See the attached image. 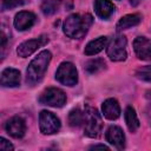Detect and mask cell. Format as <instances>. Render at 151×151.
I'll list each match as a JSON object with an SVG mask.
<instances>
[{
	"instance_id": "obj_23",
	"label": "cell",
	"mask_w": 151,
	"mask_h": 151,
	"mask_svg": "<svg viewBox=\"0 0 151 151\" xmlns=\"http://www.w3.org/2000/svg\"><path fill=\"white\" fill-rule=\"evenodd\" d=\"M25 2H26V0H2L1 8H2V11L12 9V8H15V7L24 5Z\"/></svg>"
},
{
	"instance_id": "obj_26",
	"label": "cell",
	"mask_w": 151,
	"mask_h": 151,
	"mask_svg": "<svg viewBox=\"0 0 151 151\" xmlns=\"http://www.w3.org/2000/svg\"><path fill=\"white\" fill-rule=\"evenodd\" d=\"M142 0H129V2L132 5V6H137Z\"/></svg>"
},
{
	"instance_id": "obj_18",
	"label": "cell",
	"mask_w": 151,
	"mask_h": 151,
	"mask_svg": "<svg viewBox=\"0 0 151 151\" xmlns=\"http://www.w3.org/2000/svg\"><path fill=\"white\" fill-rule=\"evenodd\" d=\"M124 118H125V123L127 125V129L131 132H136L139 127V120H138L137 113H136V111L132 106H127L125 109Z\"/></svg>"
},
{
	"instance_id": "obj_1",
	"label": "cell",
	"mask_w": 151,
	"mask_h": 151,
	"mask_svg": "<svg viewBox=\"0 0 151 151\" xmlns=\"http://www.w3.org/2000/svg\"><path fill=\"white\" fill-rule=\"evenodd\" d=\"M93 22V18L90 13L78 14L73 13L66 18L64 21L63 31L65 35L72 39H81L88 31Z\"/></svg>"
},
{
	"instance_id": "obj_12",
	"label": "cell",
	"mask_w": 151,
	"mask_h": 151,
	"mask_svg": "<svg viewBox=\"0 0 151 151\" xmlns=\"http://www.w3.org/2000/svg\"><path fill=\"white\" fill-rule=\"evenodd\" d=\"M35 22V15L32 12L21 11L14 17V27L18 31H26L29 29Z\"/></svg>"
},
{
	"instance_id": "obj_6",
	"label": "cell",
	"mask_w": 151,
	"mask_h": 151,
	"mask_svg": "<svg viewBox=\"0 0 151 151\" xmlns=\"http://www.w3.org/2000/svg\"><path fill=\"white\" fill-rule=\"evenodd\" d=\"M39 101L42 105L52 107H63L66 103V94L58 87H47L39 97Z\"/></svg>"
},
{
	"instance_id": "obj_17",
	"label": "cell",
	"mask_w": 151,
	"mask_h": 151,
	"mask_svg": "<svg viewBox=\"0 0 151 151\" xmlns=\"http://www.w3.org/2000/svg\"><path fill=\"white\" fill-rule=\"evenodd\" d=\"M142 17L137 13L134 14H126L123 18H120V20L117 22V29L122 31V29H127L132 26H136L140 22Z\"/></svg>"
},
{
	"instance_id": "obj_9",
	"label": "cell",
	"mask_w": 151,
	"mask_h": 151,
	"mask_svg": "<svg viewBox=\"0 0 151 151\" xmlns=\"http://www.w3.org/2000/svg\"><path fill=\"white\" fill-rule=\"evenodd\" d=\"M5 129L6 132L13 138H22L26 132V124L21 117L14 116L6 122Z\"/></svg>"
},
{
	"instance_id": "obj_8",
	"label": "cell",
	"mask_w": 151,
	"mask_h": 151,
	"mask_svg": "<svg viewBox=\"0 0 151 151\" xmlns=\"http://www.w3.org/2000/svg\"><path fill=\"white\" fill-rule=\"evenodd\" d=\"M48 41V38L46 35H41L39 38H35V39H29V40H26L24 42H21L18 48H17V53L19 57L21 58H27L29 57L32 53H34L39 47L44 46L46 42Z\"/></svg>"
},
{
	"instance_id": "obj_2",
	"label": "cell",
	"mask_w": 151,
	"mask_h": 151,
	"mask_svg": "<svg viewBox=\"0 0 151 151\" xmlns=\"http://www.w3.org/2000/svg\"><path fill=\"white\" fill-rule=\"evenodd\" d=\"M51 58H52L51 52L47 50H44L29 63L27 71H26L27 84L35 85L37 83H39L44 78L45 72L47 70V66L51 61Z\"/></svg>"
},
{
	"instance_id": "obj_21",
	"label": "cell",
	"mask_w": 151,
	"mask_h": 151,
	"mask_svg": "<svg viewBox=\"0 0 151 151\" xmlns=\"http://www.w3.org/2000/svg\"><path fill=\"white\" fill-rule=\"evenodd\" d=\"M61 0H46L44 1V4L41 5V11L45 15H51L53 13H55L59 8Z\"/></svg>"
},
{
	"instance_id": "obj_19",
	"label": "cell",
	"mask_w": 151,
	"mask_h": 151,
	"mask_svg": "<svg viewBox=\"0 0 151 151\" xmlns=\"http://www.w3.org/2000/svg\"><path fill=\"white\" fill-rule=\"evenodd\" d=\"M106 68V63L104 59L101 58H96V59H91L86 63L85 65V71L88 74H96L101 72L103 70Z\"/></svg>"
},
{
	"instance_id": "obj_25",
	"label": "cell",
	"mask_w": 151,
	"mask_h": 151,
	"mask_svg": "<svg viewBox=\"0 0 151 151\" xmlns=\"http://www.w3.org/2000/svg\"><path fill=\"white\" fill-rule=\"evenodd\" d=\"M90 149H104V150H109V147L104 144H97V145H92L90 146Z\"/></svg>"
},
{
	"instance_id": "obj_11",
	"label": "cell",
	"mask_w": 151,
	"mask_h": 151,
	"mask_svg": "<svg viewBox=\"0 0 151 151\" xmlns=\"http://www.w3.org/2000/svg\"><path fill=\"white\" fill-rule=\"evenodd\" d=\"M136 55L142 60H151V41L145 37H137L133 41Z\"/></svg>"
},
{
	"instance_id": "obj_20",
	"label": "cell",
	"mask_w": 151,
	"mask_h": 151,
	"mask_svg": "<svg viewBox=\"0 0 151 151\" xmlns=\"http://www.w3.org/2000/svg\"><path fill=\"white\" fill-rule=\"evenodd\" d=\"M85 119V112H83L80 109H73L68 113V123L72 127H78L84 124Z\"/></svg>"
},
{
	"instance_id": "obj_24",
	"label": "cell",
	"mask_w": 151,
	"mask_h": 151,
	"mask_svg": "<svg viewBox=\"0 0 151 151\" xmlns=\"http://www.w3.org/2000/svg\"><path fill=\"white\" fill-rule=\"evenodd\" d=\"M0 149L4 150V151H9V150H13L14 146H13L7 139H5L4 137H1V138H0Z\"/></svg>"
},
{
	"instance_id": "obj_14",
	"label": "cell",
	"mask_w": 151,
	"mask_h": 151,
	"mask_svg": "<svg viewBox=\"0 0 151 151\" xmlns=\"http://www.w3.org/2000/svg\"><path fill=\"white\" fill-rule=\"evenodd\" d=\"M101 110L104 117L110 120H114L120 116V106L114 98L106 99L101 105Z\"/></svg>"
},
{
	"instance_id": "obj_22",
	"label": "cell",
	"mask_w": 151,
	"mask_h": 151,
	"mask_svg": "<svg viewBox=\"0 0 151 151\" xmlns=\"http://www.w3.org/2000/svg\"><path fill=\"white\" fill-rule=\"evenodd\" d=\"M136 77L151 83V66H143L136 71Z\"/></svg>"
},
{
	"instance_id": "obj_15",
	"label": "cell",
	"mask_w": 151,
	"mask_h": 151,
	"mask_svg": "<svg viewBox=\"0 0 151 151\" xmlns=\"http://www.w3.org/2000/svg\"><path fill=\"white\" fill-rule=\"evenodd\" d=\"M114 8V5L110 0H94L96 14L103 20H107L113 14Z\"/></svg>"
},
{
	"instance_id": "obj_13",
	"label": "cell",
	"mask_w": 151,
	"mask_h": 151,
	"mask_svg": "<svg viewBox=\"0 0 151 151\" xmlns=\"http://www.w3.org/2000/svg\"><path fill=\"white\" fill-rule=\"evenodd\" d=\"M1 85L4 87H17L20 85V72L15 68L7 67L1 72Z\"/></svg>"
},
{
	"instance_id": "obj_16",
	"label": "cell",
	"mask_w": 151,
	"mask_h": 151,
	"mask_svg": "<svg viewBox=\"0 0 151 151\" xmlns=\"http://www.w3.org/2000/svg\"><path fill=\"white\" fill-rule=\"evenodd\" d=\"M107 38L106 37H99L94 40H91L86 46H85V50H84V53L86 55H94L97 53H99L100 51L104 50V47H106L107 45Z\"/></svg>"
},
{
	"instance_id": "obj_5",
	"label": "cell",
	"mask_w": 151,
	"mask_h": 151,
	"mask_svg": "<svg viewBox=\"0 0 151 151\" xmlns=\"http://www.w3.org/2000/svg\"><path fill=\"white\" fill-rule=\"evenodd\" d=\"M55 79L66 86H73L78 81V72L76 66L70 61H64L59 65L55 72Z\"/></svg>"
},
{
	"instance_id": "obj_4",
	"label": "cell",
	"mask_w": 151,
	"mask_h": 151,
	"mask_svg": "<svg viewBox=\"0 0 151 151\" xmlns=\"http://www.w3.org/2000/svg\"><path fill=\"white\" fill-rule=\"evenodd\" d=\"M126 38L123 34L116 35L107 45L106 53L112 61H123L126 59Z\"/></svg>"
},
{
	"instance_id": "obj_3",
	"label": "cell",
	"mask_w": 151,
	"mask_h": 151,
	"mask_svg": "<svg viewBox=\"0 0 151 151\" xmlns=\"http://www.w3.org/2000/svg\"><path fill=\"white\" fill-rule=\"evenodd\" d=\"M85 119H84V133L87 137L97 138L100 136L103 129L101 116L96 107L86 105L85 107Z\"/></svg>"
},
{
	"instance_id": "obj_7",
	"label": "cell",
	"mask_w": 151,
	"mask_h": 151,
	"mask_svg": "<svg viewBox=\"0 0 151 151\" xmlns=\"http://www.w3.org/2000/svg\"><path fill=\"white\" fill-rule=\"evenodd\" d=\"M39 127L42 134H53L60 130V120L52 112L44 110L39 114Z\"/></svg>"
},
{
	"instance_id": "obj_10",
	"label": "cell",
	"mask_w": 151,
	"mask_h": 151,
	"mask_svg": "<svg viewBox=\"0 0 151 151\" xmlns=\"http://www.w3.org/2000/svg\"><path fill=\"white\" fill-rule=\"evenodd\" d=\"M105 138L111 145H113L118 150H123L125 147V136H124L123 130L119 126L111 125L106 130Z\"/></svg>"
}]
</instances>
